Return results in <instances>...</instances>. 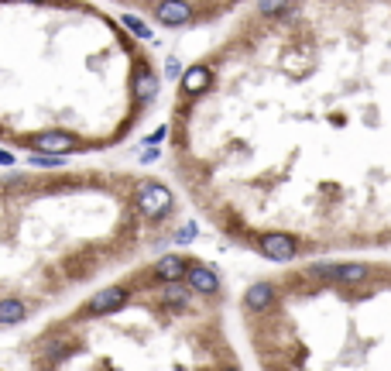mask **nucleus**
<instances>
[{
	"label": "nucleus",
	"instance_id": "f257e3e1",
	"mask_svg": "<svg viewBox=\"0 0 391 371\" xmlns=\"http://www.w3.org/2000/svg\"><path fill=\"white\" fill-rule=\"evenodd\" d=\"M182 251L97 289L31 344V371H244L220 313L223 289H196Z\"/></svg>",
	"mask_w": 391,
	"mask_h": 371
},
{
	"label": "nucleus",
	"instance_id": "f03ea898",
	"mask_svg": "<svg viewBox=\"0 0 391 371\" xmlns=\"http://www.w3.org/2000/svg\"><path fill=\"white\" fill-rule=\"evenodd\" d=\"M261 371H391V268L309 262L244 292Z\"/></svg>",
	"mask_w": 391,
	"mask_h": 371
},
{
	"label": "nucleus",
	"instance_id": "7ed1b4c3",
	"mask_svg": "<svg viewBox=\"0 0 391 371\" xmlns=\"http://www.w3.org/2000/svg\"><path fill=\"white\" fill-rule=\"evenodd\" d=\"M76 138L66 131H45V134H35L31 141H27V148L35 152V155H52V159H62V155H69V152H76Z\"/></svg>",
	"mask_w": 391,
	"mask_h": 371
},
{
	"label": "nucleus",
	"instance_id": "20e7f679",
	"mask_svg": "<svg viewBox=\"0 0 391 371\" xmlns=\"http://www.w3.org/2000/svg\"><path fill=\"white\" fill-rule=\"evenodd\" d=\"M155 18L161 21V25L179 28V25H189V21H192V11H189L185 0H161L158 11H155Z\"/></svg>",
	"mask_w": 391,
	"mask_h": 371
},
{
	"label": "nucleus",
	"instance_id": "39448f33",
	"mask_svg": "<svg viewBox=\"0 0 391 371\" xmlns=\"http://www.w3.org/2000/svg\"><path fill=\"white\" fill-rule=\"evenodd\" d=\"M206 86H209V69L206 66H192V69L182 76V93L185 97H196V93H203Z\"/></svg>",
	"mask_w": 391,
	"mask_h": 371
},
{
	"label": "nucleus",
	"instance_id": "423d86ee",
	"mask_svg": "<svg viewBox=\"0 0 391 371\" xmlns=\"http://www.w3.org/2000/svg\"><path fill=\"white\" fill-rule=\"evenodd\" d=\"M134 93H137V100H141V104L155 100V93H158V76L151 73V69H141V73H137V80H134Z\"/></svg>",
	"mask_w": 391,
	"mask_h": 371
},
{
	"label": "nucleus",
	"instance_id": "0eeeda50",
	"mask_svg": "<svg viewBox=\"0 0 391 371\" xmlns=\"http://www.w3.org/2000/svg\"><path fill=\"white\" fill-rule=\"evenodd\" d=\"M124 28H130L137 38H155V35H151V28L144 25V21H137V18H130V14H124Z\"/></svg>",
	"mask_w": 391,
	"mask_h": 371
},
{
	"label": "nucleus",
	"instance_id": "6e6552de",
	"mask_svg": "<svg viewBox=\"0 0 391 371\" xmlns=\"http://www.w3.org/2000/svg\"><path fill=\"white\" fill-rule=\"evenodd\" d=\"M31 165H35V169H58L62 159H52V155H31Z\"/></svg>",
	"mask_w": 391,
	"mask_h": 371
},
{
	"label": "nucleus",
	"instance_id": "1a4fd4ad",
	"mask_svg": "<svg viewBox=\"0 0 391 371\" xmlns=\"http://www.w3.org/2000/svg\"><path fill=\"white\" fill-rule=\"evenodd\" d=\"M278 7L288 11V0H261V14H278Z\"/></svg>",
	"mask_w": 391,
	"mask_h": 371
},
{
	"label": "nucleus",
	"instance_id": "9d476101",
	"mask_svg": "<svg viewBox=\"0 0 391 371\" xmlns=\"http://www.w3.org/2000/svg\"><path fill=\"white\" fill-rule=\"evenodd\" d=\"M165 76H168V80H179V76H182V62H179V59H168V62H165Z\"/></svg>",
	"mask_w": 391,
	"mask_h": 371
},
{
	"label": "nucleus",
	"instance_id": "9b49d317",
	"mask_svg": "<svg viewBox=\"0 0 391 371\" xmlns=\"http://www.w3.org/2000/svg\"><path fill=\"white\" fill-rule=\"evenodd\" d=\"M0 165H14V155H11V152H0Z\"/></svg>",
	"mask_w": 391,
	"mask_h": 371
},
{
	"label": "nucleus",
	"instance_id": "f8f14e48",
	"mask_svg": "<svg viewBox=\"0 0 391 371\" xmlns=\"http://www.w3.org/2000/svg\"><path fill=\"white\" fill-rule=\"evenodd\" d=\"M31 4H42V0H31Z\"/></svg>",
	"mask_w": 391,
	"mask_h": 371
}]
</instances>
